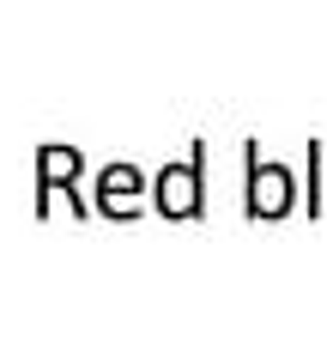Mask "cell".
Returning a JSON list of instances; mask_svg holds the SVG:
<instances>
[{"label": "cell", "instance_id": "cell-4", "mask_svg": "<svg viewBox=\"0 0 327 364\" xmlns=\"http://www.w3.org/2000/svg\"><path fill=\"white\" fill-rule=\"evenodd\" d=\"M73 170H79V152H73V146H43V152H37V176H43V188H55V182H73Z\"/></svg>", "mask_w": 327, "mask_h": 364}, {"label": "cell", "instance_id": "cell-1", "mask_svg": "<svg viewBox=\"0 0 327 364\" xmlns=\"http://www.w3.org/2000/svg\"><path fill=\"white\" fill-rule=\"evenodd\" d=\"M200 164H206V152L194 146L188 164H164V170H157L152 200H157L164 219H194V213H200Z\"/></svg>", "mask_w": 327, "mask_h": 364}, {"label": "cell", "instance_id": "cell-3", "mask_svg": "<svg viewBox=\"0 0 327 364\" xmlns=\"http://www.w3.org/2000/svg\"><path fill=\"white\" fill-rule=\"evenodd\" d=\"M97 195H104V213H128V195H140V170L133 164H109L104 182H97Z\"/></svg>", "mask_w": 327, "mask_h": 364}, {"label": "cell", "instance_id": "cell-2", "mask_svg": "<svg viewBox=\"0 0 327 364\" xmlns=\"http://www.w3.org/2000/svg\"><path fill=\"white\" fill-rule=\"evenodd\" d=\"M291 200H297V182L285 164H255L249 170V213L255 219H285Z\"/></svg>", "mask_w": 327, "mask_h": 364}]
</instances>
